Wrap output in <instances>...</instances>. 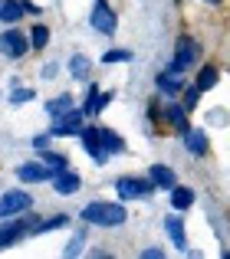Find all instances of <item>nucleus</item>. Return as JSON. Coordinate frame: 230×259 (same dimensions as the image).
<instances>
[{
    "mask_svg": "<svg viewBox=\"0 0 230 259\" xmlns=\"http://www.w3.org/2000/svg\"><path fill=\"white\" fill-rule=\"evenodd\" d=\"M125 217H128L125 207L109 200H92L83 207V223H92V227H122Z\"/></svg>",
    "mask_w": 230,
    "mask_h": 259,
    "instance_id": "1",
    "label": "nucleus"
},
{
    "mask_svg": "<svg viewBox=\"0 0 230 259\" xmlns=\"http://www.w3.org/2000/svg\"><path fill=\"white\" fill-rule=\"evenodd\" d=\"M89 23H92L96 33H105V36H112V33L119 30V17H115V10L109 7V0H96V4H92Z\"/></svg>",
    "mask_w": 230,
    "mask_h": 259,
    "instance_id": "2",
    "label": "nucleus"
},
{
    "mask_svg": "<svg viewBox=\"0 0 230 259\" xmlns=\"http://www.w3.org/2000/svg\"><path fill=\"white\" fill-rule=\"evenodd\" d=\"M26 233H36V223H33V220H23V217H10V220L0 227V249L20 243Z\"/></svg>",
    "mask_w": 230,
    "mask_h": 259,
    "instance_id": "3",
    "label": "nucleus"
},
{
    "mask_svg": "<svg viewBox=\"0 0 230 259\" xmlns=\"http://www.w3.org/2000/svg\"><path fill=\"white\" fill-rule=\"evenodd\" d=\"M83 118H86V112L83 108H72V112H66L63 118H56L53 121V128H50V135L53 138H79V132H83Z\"/></svg>",
    "mask_w": 230,
    "mask_h": 259,
    "instance_id": "4",
    "label": "nucleus"
},
{
    "mask_svg": "<svg viewBox=\"0 0 230 259\" xmlns=\"http://www.w3.org/2000/svg\"><path fill=\"white\" fill-rule=\"evenodd\" d=\"M115 190H119L122 200H135V197H148L158 187H155L151 177H119V181H115Z\"/></svg>",
    "mask_w": 230,
    "mask_h": 259,
    "instance_id": "5",
    "label": "nucleus"
},
{
    "mask_svg": "<svg viewBox=\"0 0 230 259\" xmlns=\"http://www.w3.org/2000/svg\"><path fill=\"white\" fill-rule=\"evenodd\" d=\"M30 207H33V197L26 190H7V194H0V220H10V217L23 213Z\"/></svg>",
    "mask_w": 230,
    "mask_h": 259,
    "instance_id": "6",
    "label": "nucleus"
},
{
    "mask_svg": "<svg viewBox=\"0 0 230 259\" xmlns=\"http://www.w3.org/2000/svg\"><path fill=\"white\" fill-rule=\"evenodd\" d=\"M26 50H30V39L23 36L20 30H4L0 33V53H4L7 59H20V56H26Z\"/></svg>",
    "mask_w": 230,
    "mask_h": 259,
    "instance_id": "7",
    "label": "nucleus"
},
{
    "mask_svg": "<svg viewBox=\"0 0 230 259\" xmlns=\"http://www.w3.org/2000/svg\"><path fill=\"white\" fill-rule=\"evenodd\" d=\"M194 59H198V43H194V39H178V53H174V59L168 63V72L181 76Z\"/></svg>",
    "mask_w": 230,
    "mask_h": 259,
    "instance_id": "8",
    "label": "nucleus"
},
{
    "mask_svg": "<svg viewBox=\"0 0 230 259\" xmlns=\"http://www.w3.org/2000/svg\"><path fill=\"white\" fill-rule=\"evenodd\" d=\"M79 141H83V148L92 154V161H99V164H102V161L109 158V154H105V148H102V138H99V128L96 125L83 128V132H79Z\"/></svg>",
    "mask_w": 230,
    "mask_h": 259,
    "instance_id": "9",
    "label": "nucleus"
},
{
    "mask_svg": "<svg viewBox=\"0 0 230 259\" xmlns=\"http://www.w3.org/2000/svg\"><path fill=\"white\" fill-rule=\"evenodd\" d=\"M79 184H83V181H79V174L69 171V167L53 174V190H56V194H63V197H72L79 190Z\"/></svg>",
    "mask_w": 230,
    "mask_h": 259,
    "instance_id": "10",
    "label": "nucleus"
},
{
    "mask_svg": "<svg viewBox=\"0 0 230 259\" xmlns=\"http://www.w3.org/2000/svg\"><path fill=\"white\" fill-rule=\"evenodd\" d=\"M17 177L26 181V184H40V181H46V177H53V167L50 164H36V161H26V164L17 167Z\"/></svg>",
    "mask_w": 230,
    "mask_h": 259,
    "instance_id": "11",
    "label": "nucleus"
},
{
    "mask_svg": "<svg viewBox=\"0 0 230 259\" xmlns=\"http://www.w3.org/2000/svg\"><path fill=\"white\" fill-rule=\"evenodd\" d=\"M165 230L168 236H171V243L181 249V253H187V236H184V220L181 217H165Z\"/></svg>",
    "mask_w": 230,
    "mask_h": 259,
    "instance_id": "12",
    "label": "nucleus"
},
{
    "mask_svg": "<svg viewBox=\"0 0 230 259\" xmlns=\"http://www.w3.org/2000/svg\"><path fill=\"white\" fill-rule=\"evenodd\" d=\"M184 148L194 154V158H204L207 154V135L201 128H187L184 132Z\"/></svg>",
    "mask_w": 230,
    "mask_h": 259,
    "instance_id": "13",
    "label": "nucleus"
},
{
    "mask_svg": "<svg viewBox=\"0 0 230 259\" xmlns=\"http://www.w3.org/2000/svg\"><path fill=\"white\" fill-rule=\"evenodd\" d=\"M148 177L155 181V187H158V190H171L174 184H178V177H174V171H171L168 164H151Z\"/></svg>",
    "mask_w": 230,
    "mask_h": 259,
    "instance_id": "14",
    "label": "nucleus"
},
{
    "mask_svg": "<svg viewBox=\"0 0 230 259\" xmlns=\"http://www.w3.org/2000/svg\"><path fill=\"white\" fill-rule=\"evenodd\" d=\"M66 112H72V95H69V92H63V95H56V99L46 102V115H50L53 121L63 118Z\"/></svg>",
    "mask_w": 230,
    "mask_h": 259,
    "instance_id": "15",
    "label": "nucleus"
},
{
    "mask_svg": "<svg viewBox=\"0 0 230 259\" xmlns=\"http://www.w3.org/2000/svg\"><path fill=\"white\" fill-rule=\"evenodd\" d=\"M217 79H220V69L214 63H207V66H201V72H198V79H194V85L201 89V92H211L214 85H217Z\"/></svg>",
    "mask_w": 230,
    "mask_h": 259,
    "instance_id": "16",
    "label": "nucleus"
},
{
    "mask_svg": "<svg viewBox=\"0 0 230 259\" xmlns=\"http://www.w3.org/2000/svg\"><path fill=\"white\" fill-rule=\"evenodd\" d=\"M23 13H26L23 0H0V20H4V23H17Z\"/></svg>",
    "mask_w": 230,
    "mask_h": 259,
    "instance_id": "17",
    "label": "nucleus"
},
{
    "mask_svg": "<svg viewBox=\"0 0 230 259\" xmlns=\"http://www.w3.org/2000/svg\"><path fill=\"white\" fill-rule=\"evenodd\" d=\"M165 118H168V121H171V125H174V128H178V132H181V135H184V132H187V105H178V102H171V105H168V108H165Z\"/></svg>",
    "mask_w": 230,
    "mask_h": 259,
    "instance_id": "18",
    "label": "nucleus"
},
{
    "mask_svg": "<svg viewBox=\"0 0 230 259\" xmlns=\"http://www.w3.org/2000/svg\"><path fill=\"white\" fill-rule=\"evenodd\" d=\"M99 138H102L105 154H122L125 151V141H122L119 132H112V128H99Z\"/></svg>",
    "mask_w": 230,
    "mask_h": 259,
    "instance_id": "19",
    "label": "nucleus"
},
{
    "mask_svg": "<svg viewBox=\"0 0 230 259\" xmlns=\"http://www.w3.org/2000/svg\"><path fill=\"white\" fill-rule=\"evenodd\" d=\"M155 82H158V89L165 95H178L181 89H184V82H181V76H174V72H158V79H155Z\"/></svg>",
    "mask_w": 230,
    "mask_h": 259,
    "instance_id": "20",
    "label": "nucleus"
},
{
    "mask_svg": "<svg viewBox=\"0 0 230 259\" xmlns=\"http://www.w3.org/2000/svg\"><path fill=\"white\" fill-rule=\"evenodd\" d=\"M191 203H194V190L174 184V187H171V207H174V210H187Z\"/></svg>",
    "mask_w": 230,
    "mask_h": 259,
    "instance_id": "21",
    "label": "nucleus"
},
{
    "mask_svg": "<svg viewBox=\"0 0 230 259\" xmlns=\"http://www.w3.org/2000/svg\"><path fill=\"white\" fill-rule=\"evenodd\" d=\"M43 164H50L53 174H56V171H66V167H69V158H66V154H56V151H43Z\"/></svg>",
    "mask_w": 230,
    "mask_h": 259,
    "instance_id": "22",
    "label": "nucleus"
},
{
    "mask_svg": "<svg viewBox=\"0 0 230 259\" xmlns=\"http://www.w3.org/2000/svg\"><path fill=\"white\" fill-rule=\"evenodd\" d=\"M66 223H69V213H56V217H50V220L36 223V233H50V230H59V227H66Z\"/></svg>",
    "mask_w": 230,
    "mask_h": 259,
    "instance_id": "23",
    "label": "nucleus"
},
{
    "mask_svg": "<svg viewBox=\"0 0 230 259\" xmlns=\"http://www.w3.org/2000/svg\"><path fill=\"white\" fill-rule=\"evenodd\" d=\"M69 72L76 79H86V76H89V59H86V56H72L69 59Z\"/></svg>",
    "mask_w": 230,
    "mask_h": 259,
    "instance_id": "24",
    "label": "nucleus"
},
{
    "mask_svg": "<svg viewBox=\"0 0 230 259\" xmlns=\"http://www.w3.org/2000/svg\"><path fill=\"white\" fill-rule=\"evenodd\" d=\"M132 59H135V56H132L128 50H105V53H102V63H105V66H109V63H132Z\"/></svg>",
    "mask_w": 230,
    "mask_h": 259,
    "instance_id": "25",
    "label": "nucleus"
},
{
    "mask_svg": "<svg viewBox=\"0 0 230 259\" xmlns=\"http://www.w3.org/2000/svg\"><path fill=\"white\" fill-rule=\"evenodd\" d=\"M30 33H33V39H30V46H33V50H43V46L50 43V30H46L43 23H40V26H33Z\"/></svg>",
    "mask_w": 230,
    "mask_h": 259,
    "instance_id": "26",
    "label": "nucleus"
},
{
    "mask_svg": "<svg viewBox=\"0 0 230 259\" xmlns=\"http://www.w3.org/2000/svg\"><path fill=\"white\" fill-rule=\"evenodd\" d=\"M99 95H102V92H99V85H89V95H86V105H83L86 115H99L96 112V108H99Z\"/></svg>",
    "mask_w": 230,
    "mask_h": 259,
    "instance_id": "27",
    "label": "nucleus"
},
{
    "mask_svg": "<svg viewBox=\"0 0 230 259\" xmlns=\"http://www.w3.org/2000/svg\"><path fill=\"white\" fill-rule=\"evenodd\" d=\"M83 246H86V233H83V230H79V233H76V236H72V240H69V246L63 249V256H76V253H79V249H83Z\"/></svg>",
    "mask_w": 230,
    "mask_h": 259,
    "instance_id": "28",
    "label": "nucleus"
},
{
    "mask_svg": "<svg viewBox=\"0 0 230 259\" xmlns=\"http://www.w3.org/2000/svg\"><path fill=\"white\" fill-rule=\"evenodd\" d=\"M33 95H36L33 89H13V92H10V102H13V105H23V102H33Z\"/></svg>",
    "mask_w": 230,
    "mask_h": 259,
    "instance_id": "29",
    "label": "nucleus"
},
{
    "mask_svg": "<svg viewBox=\"0 0 230 259\" xmlns=\"http://www.w3.org/2000/svg\"><path fill=\"white\" fill-rule=\"evenodd\" d=\"M198 99H201V89H198V85L184 89V105H187V108H194V105H198Z\"/></svg>",
    "mask_w": 230,
    "mask_h": 259,
    "instance_id": "30",
    "label": "nucleus"
},
{
    "mask_svg": "<svg viewBox=\"0 0 230 259\" xmlns=\"http://www.w3.org/2000/svg\"><path fill=\"white\" fill-rule=\"evenodd\" d=\"M50 138H53V135H36V138H33V148H36V151H46Z\"/></svg>",
    "mask_w": 230,
    "mask_h": 259,
    "instance_id": "31",
    "label": "nucleus"
},
{
    "mask_svg": "<svg viewBox=\"0 0 230 259\" xmlns=\"http://www.w3.org/2000/svg\"><path fill=\"white\" fill-rule=\"evenodd\" d=\"M115 99V92H102V95H99V108H96V112H102V108H109V102Z\"/></svg>",
    "mask_w": 230,
    "mask_h": 259,
    "instance_id": "32",
    "label": "nucleus"
},
{
    "mask_svg": "<svg viewBox=\"0 0 230 259\" xmlns=\"http://www.w3.org/2000/svg\"><path fill=\"white\" fill-rule=\"evenodd\" d=\"M161 256H165V253H161V249H141V259H161Z\"/></svg>",
    "mask_w": 230,
    "mask_h": 259,
    "instance_id": "33",
    "label": "nucleus"
},
{
    "mask_svg": "<svg viewBox=\"0 0 230 259\" xmlns=\"http://www.w3.org/2000/svg\"><path fill=\"white\" fill-rule=\"evenodd\" d=\"M204 4H220V0H204Z\"/></svg>",
    "mask_w": 230,
    "mask_h": 259,
    "instance_id": "34",
    "label": "nucleus"
}]
</instances>
